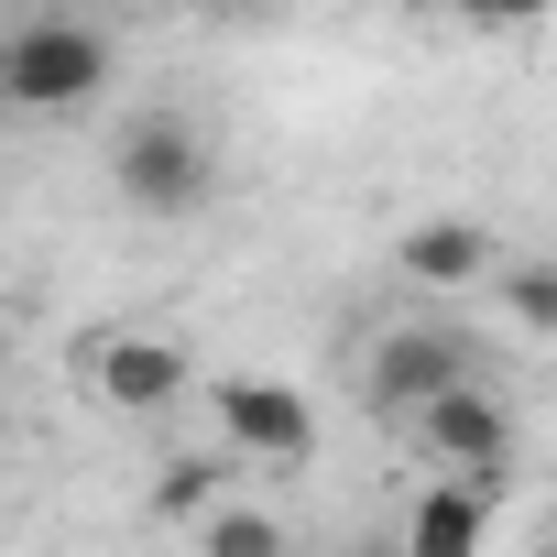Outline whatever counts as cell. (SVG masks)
<instances>
[{
  "label": "cell",
  "instance_id": "cell-1",
  "mask_svg": "<svg viewBox=\"0 0 557 557\" xmlns=\"http://www.w3.org/2000/svg\"><path fill=\"white\" fill-rule=\"evenodd\" d=\"M0 88H12V110H88L110 88V34L45 0L23 34H0Z\"/></svg>",
  "mask_w": 557,
  "mask_h": 557
},
{
  "label": "cell",
  "instance_id": "cell-2",
  "mask_svg": "<svg viewBox=\"0 0 557 557\" xmlns=\"http://www.w3.org/2000/svg\"><path fill=\"white\" fill-rule=\"evenodd\" d=\"M110 186H121V208H143V219H197L208 186H219V153H208L197 121L143 110V121L110 143Z\"/></svg>",
  "mask_w": 557,
  "mask_h": 557
},
{
  "label": "cell",
  "instance_id": "cell-3",
  "mask_svg": "<svg viewBox=\"0 0 557 557\" xmlns=\"http://www.w3.org/2000/svg\"><path fill=\"white\" fill-rule=\"evenodd\" d=\"M77 372H88V405H99V416H132V426H153V416H175V405L197 394L186 339H175V329H143V318L99 329Z\"/></svg>",
  "mask_w": 557,
  "mask_h": 557
},
{
  "label": "cell",
  "instance_id": "cell-4",
  "mask_svg": "<svg viewBox=\"0 0 557 557\" xmlns=\"http://www.w3.org/2000/svg\"><path fill=\"white\" fill-rule=\"evenodd\" d=\"M405 437L437 459V470H481V481H513V405L492 394V383H448V394H426L416 416H405Z\"/></svg>",
  "mask_w": 557,
  "mask_h": 557
},
{
  "label": "cell",
  "instance_id": "cell-5",
  "mask_svg": "<svg viewBox=\"0 0 557 557\" xmlns=\"http://www.w3.org/2000/svg\"><path fill=\"white\" fill-rule=\"evenodd\" d=\"M208 405H219V448H230V459L296 470V459L318 448V405H307L296 383H273V372H230Z\"/></svg>",
  "mask_w": 557,
  "mask_h": 557
},
{
  "label": "cell",
  "instance_id": "cell-6",
  "mask_svg": "<svg viewBox=\"0 0 557 557\" xmlns=\"http://www.w3.org/2000/svg\"><path fill=\"white\" fill-rule=\"evenodd\" d=\"M459 372H470V350H459L448 329H383L372 361H361V405H372L383 426H405V416H416L426 394H448Z\"/></svg>",
  "mask_w": 557,
  "mask_h": 557
},
{
  "label": "cell",
  "instance_id": "cell-7",
  "mask_svg": "<svg viewBox=\"0 0 557 557\" xmlns=\"http://www.w3.org/2000/svg\"><path fill=\"white\" fill-rule=\"evenodd\" d=\"M492 262H503V240L481 219H416L394 240V273H405L416 296H470V285H492Z\"/></svg>",
  "mask_w": 557,
  "mask_h": 557
},
{
  "label": "cell",
  "instance_id": "cell-8",
  "mask_svg": "<svg viewBox=\"0 0 557 557\" xmlns=\"http://www.w3.org/2000/svg\"><path fill=\"white\" fill-rule=\"evenodd\" d=\"M492 492H503V481H481V470H437V481L416 492V513H405V557H481Z\"/></svg>",
  "mask_w": 557,
  "mask_h": 557
},
{
  "label": "cell",
  "instance_id": "cell-9",
  "mask_svg": "<svg viewBox=\"0 0 557 557\" xmlns=\"http://www.w3.org/2000/svg\"><path fill=\"white\" fill-rule=\"evenodd\" d=\"M197 557H296V535H285V513H273V503L219 492V503L197 513Z\"/></svg>",
  "mask_w": 557,
  "mask_h": 557
},
{
  "label": "cell",
  "instance_id": "cell-10",
  "mask_svg": "<svg viewBox=\"0 0 557 557\" xmlns=\"http://www.w3.org/2000/svg\"><path fill=\"white\" fill-rule=\"evenodd\" d=\"M492 296H503V329H524V339H557V262H546V251H513V262H492Z\"/></svg>",
  "mask_w": 557,
  "mask_h": 557
},
{
  "label": "cell",
  "instance_id": "cell-11",
  "mask_svg": "<svg viewBox=\"0 0 557 557\" xmlns=\"http://www.w3.org/2000/svg\"><path fill=\"white\" fill-rule=\"evenodd\" d=\"M448 23H470V34H513V23H546L557 0H437Z\"/></svg>",
  "mask_w": 557,
  "mask_h": 557
},
{
  "label": "cell",
  "instance_id": "cell-12",
  "mask_svg": "<svg viewBox=\"0 0 557 557\" xmlns=\"http://www.w3.org/2000/svg\"><path fill=\"white\" fill-rule=\"evenodd\" d=\"M208 503H219V470H208V459H186V470H164V492H153V513H175V524H197Z\"/></svg>",
  "mask_w": 557,
  "mask_h": 557
},
{
  "label": "cell",
  "instance_id": "cell-13",
  "mask_svg": "<svg viewBox=\"0 0 557 557\" xmlns=\"http://www.w3.org/2000/svg\"><path fill=\"white\" fill-rule=\"evenodd\" d=\"M175 12H219V0H175Z\"/></svg>",
  "mask_w": 557,
  "mask_h": 557
},
{
  "label": "cell",
  "instance_id": "cell-14",
  "mask_svg": "<svg viewBox=\"0 0 557 557\" xmlns=\"http://www.w3.org/2000/svg\"><path fill=\"white\" fill-rule=\"evenodd\" d=\"M0 110H12V88H0Z\"/></svg>",
  "mask_w": 557,
  "mask_h": 557
}]
</instances>
